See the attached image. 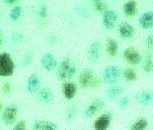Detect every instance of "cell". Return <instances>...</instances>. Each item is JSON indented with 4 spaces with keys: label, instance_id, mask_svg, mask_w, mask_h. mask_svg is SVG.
Instances as JSON below:
<instances>
[{
    "label": "cell",
    "instance_id": "9",
    "mask_svg": "<svg viewBox=\"0 0 153 130\" xmlns=\"http://www.w3.org/2000/svg\"><path fill=\"white\" fill-rule=\"evenodd\" d=\"M119 14L116 10L108 9L102 14V24L107 29H113L116 27L117 21H118Z\"/></svg>",
    "mask_w": 153,
    "mask_h": 130
},
{
    "label": "cell",
    "instance_id": "32",
    "mask_svg": "<svg viewBox=\"0 0 153 130\" xmlns=\"http://www.w3.org/2000/svg\"><path fill=\"white\" fill-rule=\"evenodd\" d=\"M12 130H27V122L25 120H20L17 123H15Z\"/></svg>",
    "mask_w": 153,
    "mask_h": 130
},
{
    "label": "cell",
    "instance_id": "17",
    "mask_svg": "<svg viewBox=\"0 0 153 130\" xmlns=\"http://www.w3.org/2000/svg\"><path fill=\"white\" fill-rule=\"evenodd\" d=\"M33 130H58V125L52 121L38 120L33 123Z\"/></svg>",
    "mask_w": 153,
    "mask_h": 130
},
{
    "label": "cell",
    "instance_id": "37",
    "mask_svg": "<svg viewBox=\"0 0 153 130\" xmlns=\"http://www.w3.org/2000/svg\"><path fill=\"white\" fill-rule=\"evenodd\" d=\"M17 2V0H3V3L7 5H15Z\"/></svg>",
    "mask_w": 153,
    "mask_h": 130
},
{
    "label": "cell",
    "instance_id": "31",
    "mask_svg": "<svg viewBox=\"0 0 153 130\" xmlns=\"http://www.w3.org/2000/svg\"><path fill=\"white\" fill-rule=\"evenodd\" d=\"M129 104H130V99H129V97H127V96H124V97L121 98L120 102H119V107L122 110H124V109L128 107Z\"/></svg>",
    "mask_w": 153,
    "mask_h": 130
},
{
    "label": "cell",
    "instance_id": "21",
    "mask_svg": "<svg viewBox=\"0 0 153 130\" xmlns=\"http://www.w3.org/2000/svg\"><path fill=\"white\" fill-rule=\"evenodd\" d=\"M124 92V88L122 86L119 85H113L107 91V96L110 100H116L117 98H119L122 95V93Z\"/></svg>",
    "mask_w": 153,
    "mask_h": 130
},
{
    "label": "cell",
    "instance_id": "22",
    "mask_svg": "<svg viewBox=\"0 0 153 130\" xmlns=\"http://www.w3.org/2000/svg\"><path fill=\"white\" fill-rule=\"evenodd\" d=\"M91 5H92L93 9H94L95 11L100 12V13H102V14L108 10V3L105 1H102V0H92Z\"/></svg>",
    "mask_w": 153,
    "mask_h": 130
},
{
    "label": "cell",
    "instance_id": "33",
    "mask_svg": "<svg viewBox=\"0 0 153 130\" xmlns=\"http://www.w3.org/2000/svg\"><path fill=\"white\" fill-rule=\"evenodd\" d=\"M23 40V36L22 33H19V32H14L13 35H12V40L14 41V43H22V40Z\"/></svg>",
    "mask_w": 153,
    "mask_h": 130
},
{
    "label": "cell",
    "instance_id": "7",
    "mask_svg": "<svg viewBox=\"0 0 153 130\" xmlns=\"http://www.w3.org/2000/svg\"><path fill=\"white\" fill-rule=\"evenodd\" d=\"M105 105V103L102 99L95 98L84 110V117L85 118H91V117H93L94 115H97L100 110H102Z\"/></svg>",
    "mask_w": 153,
    "mask_h": 130
},
{
    "label": "cell",
    "instance_id": "36",
    "mask_svg": "<svg viewBox=\"0 0 153 130\" xmlns=\"http://www.w3.org/2000/svg\"><path fill=\"white\" fill-rule=\"evenodd\" d=\"M145 43L148 48H153V35H149L147 36L146 40H145Z\"/></svg>",
    "mask_w": 153,
    "mask_h": 130
},
{
    "label": "cell",
    "instance_id": "18",
    "mask_svg": "<svg viewBox=\"0 0 153 130\" xmlns=\"http://www.w3.org/2000/svg\"><path fill=\"white\" fill-rule=\"evenodd\" d=\"M137 3L136 0H130V1H127L123 5V12L127 17H131L134 16L137 12Z\"/></svg>",
    "mask_w": 153,
    "mask_h": 130
},
{
    "label": "cell",
    "instance_id": "15",
    "mask_svg": "<svg viewBox=\"0 0 153 130\" xmlns=\"http://www.w3.org/2000/svg\"><path fill=\"white\" fill-rule=\"evenodd\" d=\"M62 93L67 100H71L75 97L77 93V86L75 83L65 82L62 85Z\"/></svg>",
    "mask_w": 153,
    "mask_h": 130
},
{
    "label": "cell",
    "instance_id": "39",
    "mask_svg": "<svg viewBox=\"0 0 153 130\" xmlns=\"http://www.w3.org/2000/svg\"><path fill=\"white\" fill-rule=\"evenodd\" d=\"M1 107H2V105H1V103H0V110H1Z\"/></svg>",
    "mask_w": 153,
    "mask_h": 130
},
{
    "label": "cell",
    "instance_id": "29",
    "mask_svg": "<svg viewBox=\"0 0 153 130\" xmlns=\"http://www.w3.org/2000/svg\"><path fill=\"white\" fill-rule=\"evenodd\" d=\"M76 114H77L76 106H70L68 111H67V114H66V119L68 121L73 120V119L75 118V116H76Z\"/></svg>",
    "mask_w": 153,
    "mask_h": 130
},
{
    "label": "cell",
    "instance_id": "23",
    "mask_svg": "<svg viewBox=\"0 0 153 130\" xmlns=\"http://www.w3.org/2000/svg\"><path fill=\"white\" fill-rule=\"evenodd\" d=\"M122 77L127 82H134L137 80V73L132 68H127V69H125L122 72Z\"/></svg>",
    "mask_w": 153,
    "mask_h": 130
},
{
    "label": "cell",
    "instance_id": "25",
    "mask_svg": "<svg viewBox=\"0 0 153 130\" xmlns=\"http://www.w3.org/2000/svg\"><path fill=\"white\" fill-rule=\"evenodd\" d=\"M143 70L146 73H151L153 71V59L150 54H147L144 58Z\"/></svg>",
    "mask_w": 153,
    "mask_h": 130
},
{
    "label": "cell",
    "instance_id": "14",
    "mask_svg": "<svg viewBox=\"0 0 153 130\" xmlns=\"http://www.w3.org/2000/svg\"><path fill=\"white\" fill-rule=\"evenodd\" d=\"M138 23L143 29H150L153 27V11H146L140 15Z\"/></svg>",
    "mask_w": 153,
    "mask_h": 130
},
{
    "label": "cell",
    "instance_id": "6",
    "mask_svg": "<svg viewBox=\"0 0 153 130\" xmlns=\"http://www.w3.org/2000/svg\"><path fill=\"white\" fill-rule=\"evenodd\" d=\"M123 57L127 63H129L132 66H137L142 61L141 54L134 46H129V48H125V51H123Z\"/></svg>",
    "mask_w": 153,
    "mask_h": 130
},
{
    "label": "cell",
    "instance_id": "24",
    "mask_svg": "<svg viewBox=\"0 0 153 130\" xmlns=\"http://www.w3.org/2000/svg\"><path fill=\"white\" fill-rule=\"evenodd\" d=\"M149 125V122L146 118H140L136 120L130 126L131 130H146Z\"/></svg>",
    "mask_w": 153,
    "mask_h": 130
},
{
    "label": "cell",
    "instance_id": "26",
    "mask_svg": "<svg viewBox=\"0 0 153 130\" xmlns=\"http://www.w3.org/2000/svg\"><path fill=\"white\" fill-rule=\"evenodd\" d=\"M22 6H19V5L14 6L9 13V19L11 20V21H16V20H19V18L20 17V15H22Z\"/></svg>",
    "mask_w": 153,
    "mask_h": 130
},
{
    "label": "cell",
    "instance_id": "30",
    "mask_svg": "<svg viewBox=\"0 0 153 130\" xmlns=\"http://www.w3.org/2000/svg\"><path fill=\"white\" fill-rule=\"evenodd\" d=\"M38 15H39V17H41L42 19H45V18L48 16V7H47V5L45 4L41 5L38 11Z\"/></svg>",
    "mask_w": 153,
    "mask_h": 130
},
{
    "label": "cell",
    "instance_id": "28",
    "mask_svg": "<svg viewBox=\"0 0 153 130\" xmlns=\"http://www.w3.org/2000/svg\"><path fill=\"white\" fill-rule=\"evenodd\" d=\"M33 54L32 51H27V53L23 54L22 59V63L23 66H30V64L33 63Z\"/></svg>",
    "mask_w": 153,
    "mask_h": 130
},
{
    "label": "cell",
    "instance_id": "27",
    "mask_svg": "<svg viewBox=\"0 0 153 130\" xmlns=\"http://www.w3.org/2000/svg\"><path fill=\"white\" fill-rule=\"evenodd\" d=\"M75 10H76L77 13L82 18H84V19H89L90 18V12L88 11V9L84 5H80V4L76 5V6H75Z\"/></svg>",
    "mask_w": 153,
    "mask_h": 130
},
{
    "label": "cell",
    "instance_id": "8",
    "mask_svg": "<svg viewBox=\"0 0 153 130\" xmlns=\"http://www.w3.org/2000/svg\"><path fill=\"white\" fill-rule=\"evenodd\" d=\"M17 112H19V108L15 104H9L6 106L2 113V120L6 125H11L15 122L16 119Z\"/></svg>",
    "mask_w": 153,
    "mask_h": 130
},
{
    "label": "cell",
    "instance_id": "12",
    "mask_svg": "<svg viewBox=\"0 0 153 130\" xmlns=\"http://www.w3.org/2000/svg\"><path fill=\"white\" fill-rule=\"evenodd\" d=\"M41 66L46 71H53V70H55L58 67V63H57L53 54L47 53L41 59Z\"/></svg>",
    "mask_w": 153,
    "mask_h": 130
},
{
    "label": "cell",
    "instance_id": "34",
    "mask_svg": "<svg viewBox=\"0 0 153 130\" xmlns=\"http://www.w3.org/2000/svg\"><path fill=\"white\" fill-rule=\"evenodd\" d=\"M57 40H58V37L53 35V33H50L48 36H47V41H48L50 45H54V43H57Z\"/></svg>",
    "mask_w": 153,
    "mask_h": 130
},
{
    "label": "cell",
    "instance_id": "2",
    "mask_svg": "<svg viewBox=\"0 0 153 130\" xmlns=\"http://www.w3.org/2000/svg\"><path fill=\"white\" fill-rule=\"evenodd\" d=\"M79 85L83 89H94L100 84L98 78L94 76V73L91 69H84L80 72L79 75Z\"/></svg>",
    "mask_w": 153,
    "mask_h": 130
},
{
    "label": "cell",
    "instance_id": "4",
    "mask_svg": "<svg viewBox=\"0 0 153 130\" xmlns=\"http://www.w3.org/2000/svg\"><path fill=\"white\" fill-rule=\"evenodd\" d=\"M14 72V63L7 53L0 54V77H9Z\"/></svg>",
    "mask_w": 153,
    "mask_h": 130
},
{
    "label": "cell",
    "instance_id": "5",
    "mask_svg": "<svg viewBox=\"0 0 153 130\" xmlns=\"http://www.w3.org/2000/svg\"><path fill=\"white\" fill-rule=\"evenodd\" d=\"M102 53V43L100 40L92 41L87 48V58L92 63H97L100 61Z\"/></svg>",
    "mask_w": 153,
    "mask_h": 130
},
{
    "label": "cell",
    "instance_id": "35",
    "mask_svg": "<svg viewBox=\"0 0 153 130\" xmlns=\"http://www.w3.org/2000/svg\"><path fill=\"white\" fill-rule=\"evenodd\" d=\"M2 91H3L4 94H8L11 91V85H10L9 82H5L3 86H2Z\"/></svg>",
    "mask_w": 153,
    "mask_h": 130
},
{
    "label": "cell",
    "instance_id": "11",
    "mask_svg": "<svg viewBox=\"0 0 153 130\" xmlns=\"http://www.w3.org/2000/svg\"><path fill=\"white\" fill-rule=\"evenodd\" d=\"M118 33L124 40H128L134 36L135 33V28L131 23L123 21L118 25Z\"/></svg>",
    "mask_w": 153,
    "mask_h": 130
},
{
    "label": "cell",
    "instance_id": "38",
    "mask_svg": "<svg viewBox=\"0 0 153 130\" xmlns=\"http://www.w3.org/2000/svg\"><path fill=\"white\" fill-rule=\"evenodd\" d=\"M2 43H3V33L0 30V46H2Z\"/></svg>",
    "mask_w": 153,
    "mask_h": 130
},
{
    "label": "cell",
    "instance_id": "1",
    "mask_svg": "<svg viewBox=\"0 0 153 130\" xmlns=\"http://www.w3.org/2000/svg\"><path fill=\"white\" fill-rule=\"evenodd\" d=\"M77 72L76 65L69 58H64L57 67V77L61 81L72 79Z\"/></svg>",
    "mask_w": 153,
    "mask_h": 130
},
{
    "label": "cell",
    "instance_id": "10",
    "mask_svg": "<svg viewBox=\"0 0 153 130\" xmlns=\"http://www.w3.org/2000/svg\"><path fill=\"white\" fill-rule=\"evenodd\" d=\"M111 122V114L103 113L97 118L93 123V129L94 130H108Z\"/></svg>",
    "mask_w": 153,
    "mask_h": 130
},
{
    "label": "cell",
    "instance_id": "13",
    "mask_svg": "<svg viewBox=\"0 0 153 130\" xmlns=\"http://www.w3.org/2000/svg\"><path fill=\"white\" fill-rule=\"evenodd\" d=\"M136 102L141 106H148L153 102V92L150 90H143L135 96Z\"/></svg>",
    "mask_w": 153,
    "mask_h": 130
},
{
    "label": "cell",
    "instance_id": "16",
    "mask_svg": "<svg viewBox=\"0 0 153 130\" xmlns=\"http://www.w3.org/2000/svg\"><path fill=\"white\" fill-rule=\"evenodd\" d=\"M41 86V79L37 74H32L27 79V89L30 93L38 92Z\"/></svg>",
    "mask_w": 153,
    "mask_h": 130
},
{
    "label": "cell",
    "instance_id": "20",
    "mask_svg": "<svg viewBox=\"0 0 153 130\" xmlns=\"http://www.w3.org/2000/svg\"><path fill=\"white\" fill-rule=\"evenodd\" d=\"M105 49H107V54L110 57L117 56V54H118V51H119L118 41L113 37H108L107 43H105Z\"/></svg>",
    "mask_w": 153,
    "mask_h": 130
},
{
    "label": "cell",
    "instance_id": "3",
    "mask_svg": "<svg viewBox=\"0 0 153 130\" xmlns=\"http://www.w3.org/2000/svg\"><path fill=\"white\" fill-rule=\"evenodd\" d=\"M122 76V70L118 66H108L102 70V79L105 84L115 85Z\"/></svg>",
    "mask_w": 153,
    "mask_h": 130
},
{
    "label": "cell",
    "instance_id": "19",
    "mask_svg": "<svg viewBox=\"0 0 153 130\" xmlns=\"http://www.w3.org/2000/svg\"><path fill=\"white\" fill-rule=\"evenodd\" d=\"M38 99L40 102L42 103H51L54 100V95L53 92L51 91V89L49 88H43L39 91L38 93Z\"/></svg>",
    "mask_w": 153,
    "mask_h": 130
}]
</instances>
